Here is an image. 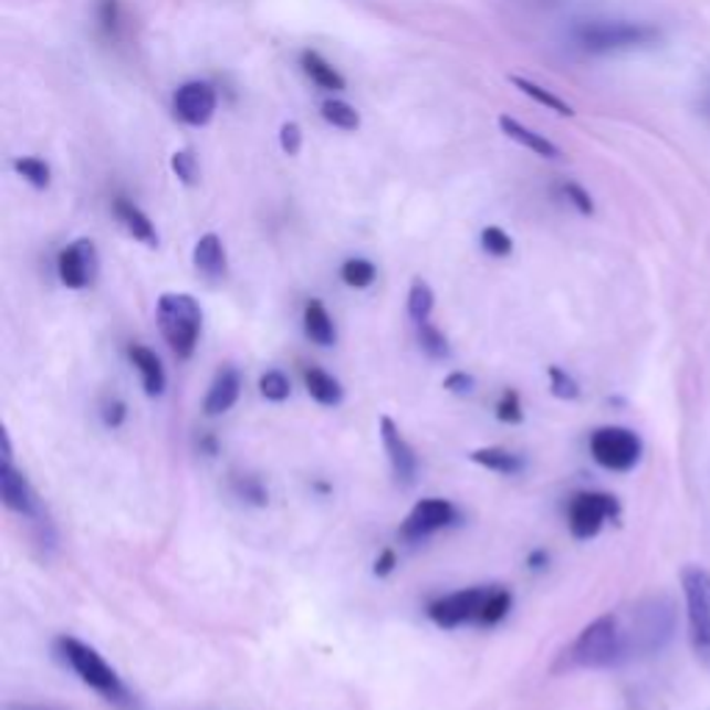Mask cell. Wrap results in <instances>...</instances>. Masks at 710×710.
<instances>
[{"label":"cell","mask_w":710,"mask_h":710,"mask_svg":"<svg viewBox=\"0 0 710 710\" xmlns=\"http://www.w3.org/2000/svg\"><path fill=\"white\" fill-rule=\"evenodd\" d=\"M434 303H436L434 289L417 278V281L411 283V289H408V316L414 320V325L430 320V314H434Z\"/></svg>","instance_id":"obj_24"},{"label":"cell","mask_w":710,"mask_h":710,"mask_svg":"<svg viewBox=\"0 0 710 710\" xmlns=\"http://www.w3.org/2000/svg\"><path fill=\"white\" fill-rule=\"evenodd\" d=\"M14 173L23 175L25 181L31 184V187L36 189H48V184H51V167H48L42 158H34V156H23V158H14Z\"/></svg>","instance_id":"obj_28"},{"label":"cell","mask_w":710,"mask_h":710,"mask_svg":"<svg viewBox=\"0 0 710 710\" xmlns=\"http://www.w3.org/2000/svg\"><path fill=\"white\" fill-rule=\"evenodd\" d=\"M508 610H511V594H508L505 588H489V594H485V603H483V608H480V616L474 625L494 627L497 622L505 619Z\"/></svg>","instance_id":"obj_25"},{"label":"cell","mask_w":710,"mask_h":710,"mask_svg":"<svg viewBox=\"0 0 710 710\" xmlns=\"http://www.w3.org/2000/svg\"><path fill=\"white\" fill-rule=\"evenodd\" d=\"M588 450L599 467L610 472H630L641 461L644 445L638 434L627 428H599L588 439Z\"/></svg>","instance_id":"obj_8"},{"label":"cell","mask_w":710,"mask_h":710,"mask_svg":"<svg viewBox=\"0 0 710 710\" xmlns=\"http://www.w3.org/2000/svg\"><path fill=\"white\" fill-rule=\"evenodd\" d=\"M0 497H3V505H7L9 511L18 513V516L31 519V522L36 524V530H40L42 544L48 542L53 547L56 536H53L51 522H48L45 511H42L40 497H36V491L31 489L25 474L20 472L12 461H0Z\"/></svg>","instance_id":"obj_6"},{"label":"cell","mask_w":710,"mask_h":710,"mask_svg":"<svg viewBox=\"0 0 710 710\" xmlns=\"http://www.w3.org/2000/svg\"><path fill=\"white\" fill-rule=\"evenodd\" d=\"M417 336H419V347H422L430 358H447V355H450V344H447V336L430 320L419 322Z\"/></svg>","instance_id":"obj_29"},{"label":"cell","mask_w":710,"mask_h":710,"mask_svg":"<svg viewBox=\"0 0 710 710\" xmlns=\"http://www.w3.org/2000/svg\"><path fill=\"white\" fill-rule=\"evenodd\" d=\"M173 112L181 123L195 125H209L211 117L217 112V92L215 86L206 84V81H189L181 90L175 92L173 97Z\"/></svg>","instance_id":"obj_12"},{"label":"cell","mask_w":710,"mask_h":710,"mask_svg":"<svg viewBox=\"0 0 710 710\" xmlns=\"http://www.w3.org/2000/svg\"><path fill=\"white\" fill-rule=\"evenodd\" d=\"M395 566H397V553L395 550H384V553L378 555V561H375V575L378 577L391 575V572H395Z\"/></svg>","instance_id":"obj_41"},{"label":"cell","mask_w":710,"mask_h":710,"mask_svg":"<svg viewBox=\"0 0 710 710\" xmlns=\"http://www.w3.org/2000/svg\"><path fill=\"white\" fill-rule=\"evenodd\" d=\"M239 391H242V378L233 367H222L220 373L215 375L209 386V395H206L203 411L209 417H220V414L231 411L239 400Z\"/></svg>","instance_id":"obj_14"},{"label":"cell","mask_w":710,"mask_h":710,"mask_svg":"<svg viewBox=\"0 0 710 710\" xmlns=\"http://www.w3.org/2000/svg\"><path fill=\"white\" fill-rule=\"evenodd\" d=\"M677 627L675 605L664 597H647L625 610L594 619L572 647L561 655L558 671H597L652 658L671 641Z\"/></svg>","instance_id":"obj_1"},{"label":"cell","mask_w":710,"mask_h":710,"mask_svg":"<svg viewBox=\"0 0 710 710\" xmlns=\"http://www.w3.org/2000/svg\"><path fill=\"white\" fill-rule=\"evenodd\" d=\"M281 147H283V153H289V156H297L300 147H303V134H300L297 123L281 125Z\"/></svg>","instance_id":"obj_37"},{"label":"cell","mask_w":710,"mask_h":710,"mask_svg":"<svg viewBox=\"0 0 710 710\" xmlns=\"http://www.w3.org/2000/svg\"><path fill=\"white\" fill-rule=\"evenodd\" d=\"M119 0H101L97 3V20H101V29L106 34H117L119 31Z\"/></svg>","instance_id":"obj_36"},{"label":"cell","mask_w":710,"mask_h":710,"mask_svg":"<svg viewBox=\"0 0 710 710\" xmlns=\"http://www.w3.org/2000/svg\"><path fill=\"white\" fill-rule=\"evenodd\" d=\"M303 327L305 336L314 344H320V347H331V344L336 342V325H333L331 314H327V309L320 300H311V303L305 305Z\"/></svg>","instance_id":"obj_19"},{"label":"cell","mask_w":710,"mask_h":710,"mask_svg":"<svg viewBox=\"0 0 710 710\" xmlns=\"http://www.w3.org/2000/svg\"><path fill=\"white\" fill-rule=\"evenodd\" d=\"M103 422H106L108 428H119V425L125 422V403L106 400V406H103Z\"/></svg>","instance_id":"obj_40"},{"label":"cell","mask_w":710,"mask_h":710,"mask_svg":"<svg viewBox=\"0 0 710 710\" xmlns=\"http://www.w3.org/2000/svg\"><path fill=\"white\" fill-rule=\"evenodd\" d=\"M237 489H239V494L244 497V500H253V502H259V505H264V502H267V491L261 489V483L255 478L237 480Z\"/></svg>","instance_id":"obj_39"},{"label":"cell","mask_w":710,"mask_h":710,"mask_svg":"<svg viewBox=\"0 0 710 710\" xmlns=\"http://www.w3.org/2000/svg\"><path fill=\"white\" fill-rule=\"evenodd\" d=\"M522 400H519V395L513 389H505L502 391L500 403H497V419L500 422H508V425H516L522 422Z\"/></svg>","instance_id":"obj_34"},{"label":"cell","mask_w":710,"mask_h":710,"mask_svg":"<svg viewBox=\"0 0 710 710\" xmlns=\"http://www.w3.org/2000/svg\"><path fill=\"white\" fill-rule=\"evenodd\" d=\"M128 358H130V364L136 367V373L142 375L145 395L147 397L164 395V389H167V375H164V367H161V362H158V355L153 353L150 347H145V344H130Z\"/></svg>","instance_id":"obj_16"},{"label":"cell","mask_w":710,"mask_h":710,"mask_svg":"<svg viewBox=\"0 0 710 710\" xmlns=\"http://www.w3.org/2000/svg\"><path fill=\"white\" fill-rule=\"evenodd\" d=\"M322 119L331 123L333 128L342 130H358L362 128V114L355 112L349 103L344 101H325L322 103Z\"/></svg>","instance_id":"obj_26"},{"label":"cell","mask_w":710,"mask_h":710,"mask_svg":"<svg viewBox=\"0 0 710 710\" xmlns=\"http://www.w3.org/2000/svg\"><path fill=\"white\" fill-rule=\"evenodd\" d=\"M619 516V502L614 494L605 491H581L570 500L566 508V522H570V533L581 542L594 539L599 530L605 528V522Z\"/></svg>","instance_id":"obj_7"},{"label":"cell","mask_w":710,"mask_h":710,"mask_svg":"<svg viewBox=\"0 0 710 710\" xmlns=\"http://www.w3.org/2000/svg\"><path fill=\"white\" fill-rule=\"evenodd\" d=\"M458 522V511L450 500H441V497H428V500H419L417 505L411 508V513L406 516L400 528V536L406 542H422V539L434 536L439 530L450 528V524Z\"/></svg>","instance_id":"obj_9"},{"label":"cell","mask_w":710,"mask_h":710,"mask_svg":"<svg viewBox=\"0 0 710 710\" xmlns=\"http://www.w3.org/2000/svg\"><path fill=\"white\" fill-rule=\"evenodd\" d=\"M300 64H303L305 75H309V79L314 81V84L320 86V90L342 92L344 86H347L344 75L338 73V70L333 67L331 62H325V59H322L316 51H305L303 56H300Z\"/></svg>","instance_id":"obj_20"},{"label":"cell","mask_w":710,"mask_h":710,"mask_svg":"<svg viewBox=\"0 0 710 710\" xmlns=\"http://www.w3.org/2000/svg\"><path fill=\"white\" fill-rule=\"evenodd\" d=\"M664 40V31L644 20H586L575 29V42L586 53H622L652 48Z\"/></svg>","instance_id":"obj_3"},{"label":"cell","mask_w":710,"mask_h":710,"mask_svg":"<svg viewBox=\"0 0 710 710\" xmlns=\"http://www.w3.org/2000/svg\"><path fill=\"white\" fill-rule=\"evenodd\" d=\"M528 564H530V570H542L544 564H547V553H542V550H536V553L530 555L528 558Z\"/></svg>","instance_id":"obj_43"},{"label":"cell","mask_w":710,"mask_h":710,"mask_svg":"<svg viewBox=\"0 0 710 710\" xmlns=\"http://www.w3.org/2000/svg\"><path fill=\"white\" fill-rule=\"evenodd\" d=\"M192 264L209 281H222L228 275L226 244H222V239L217 233H206V237L198 239V244L192 250Z\"/></svg>","instance_id":"obj_15"},{"label":"cell","mask_w":710,"mask_h":710,"mask_svg":"<svg viewBox=\"0 0 710 710\" xmlns=\"http://www.w3.org/2000/svg\"><path fill=\"white\" fill-rule=\"evenodd\" d=\"M699 114H702L704 123L710 125V81H708V84H704L702 95H699Z\"/></svg>","instance_id":"obj_42"},{"label":"cell","mask_w":710,"mask_h":710,"mask_svg":"<svg viewBox=\"0 0 710 710\" xmlns=\"http://www.w3.org/2000/svg\"><path fill=\"white\" fill-rule=\"evenodd\" d=\"M500 128H502V134L508 136V139L519 142L522 147H528V150L536 153V156L561 158V147L555 145V142H550L547 136L536 134V130L524 128V125L519 123V119L508 117V114H502V117H500Z\"/></svg>","instance_id":"obj_18"},{"label":"cell","mask_w":710,"mask_h":710,"mask_svg":"<svg viewBox=\"0 0 710 710\" xmlns=\"http://www.w3.org/2000/svg\"><path fill=\"white\" fill-rule=\"evenodd\" d=\"M445 389L452 391V395H472L474 378L467 373H452L445 378Z\"/></svg>","instance_id":"obj_38"},{"label":"cell","mask_w":710,"mask_h":710,"mask_svg":"<svg viewBox=\"0 0 710 710\" xmlns=\"http://www.w3.org/2000/svg\"><path fill=\"white\" fill-rule=\"evenodd\" d=\"M97 270H101V259H97V248L92 239H79V242L67 244L56 259L59 281L67 289L92 286Z\"/></svg>","instance_id":"obj_11"},{"label":"cell","mask_w":710,"mask_h":710,"mask_svg":"<svg viewBox=\"0 0 710 710\" xmlns=\"http://www.w3.org/2000/svg\"><path fill=\"white\" fill-rule=\"evenodd\" d=\"M56 655L81 677V682L101 693L106 702L117 704L123 710H134L136 702L130 699L128 688L119 680L117 671L103 660V655L97 649H92L90 644L79 641L73 636H59L56 638Z\"/></svg>","instance_id":"obj_2"},{"label":"cell","mask_w":710,"mask_h":710,"mask_svg":"<svg viewBox=\"0 0 710 710\" xmlns=\"http://www.w3.org/2000/svg\"><path fill=\"white\" fill-rule=\"evenodd\" d=\"M682 594H686L691 647L699 664L710 671V572L702 566H688L682 572Z\"/></svg>","instance_id":"obj_5"},{"label":"cell","mask_w":710,"mask_h":710,"mask_svg":"<svg viewBox=\"0 0 710 710\" xmlns=\"http://www.w3.org/2000/svg\"><path fill=\"white\" fill-rule=\"evenodd\" d=\"M303 380H305V389H309V395L314 397L320 406H338V403H342V397H344L342 384H338L333 375H327L325 369L305 367Z\"/></svg>","instance_id":"obj_21"},{"label":"cell","mask_w":710,"mask_h":710,"mask_svg":"<svg viewBox=\"0 0 710 710\" xmlns=\"http://www.w3.org/2000/svg\"><path fill=\"white\" fill-rule=\"evenodd\" d=\"M472 461L480 463V467L491 469V472H500V474H516V472H522V467H524L522 458L513 456V452H508V450H502V447H483V450H474Z\"/></svg>","instance_id":"obj_22"},{"label":"cell","mask_w":710,"mask_h":710,"mask_svg":"<svg viewBox=\"0 0 710 710\" xmlns=\"http://www.w3.org/2000/svg\"><path fill=\"white\" fill-rule=\"evenodd\" d=\"M259 389H261V397H267V400L283 403L289 397V391H292V384H289V378L281 373V369H270V373L261 375Z\"/></svg>","instance_id":"obj_30"},{"label":"cell","mask_w":710,"mask_h":710,"mask_svg":"<svg viewBox=\"0 0 710 710\" xmlns=\"http://www.w3.org/2000/svg\"><path fill=\"white\" fill-rule=\"evenodd\" d=\"M561 195H564V198L570 200V203L575 206V209L581 211V215H586V217L594 215L592 195H588L586 189L581 187V184H564V187H561Z\"/></svg>","instance_id":"obj_35"},{"label":"cell","mask_w":710,"mask_h":710,"mask_svg":"<svg viewBox=\"0 0 710 710\" xmlns=\"http://www.w3.org/2000/svg\"><path fill=\"white\" fill-rule=\"evenodd\" d=\"M173 173L181 178L187 187H195L200 178V167H198V158H195L192 150H178L173 153Z\"/></svg>","instance_id":"obj_32"},{"label":"cell","mask_w":710,"mask_h":710,"mask_svg":"<svg viewBox=\"0 0 710 710\" xmlns=\"http://www.w3.org/2000/svg\"><path fill=\"white\" fill-rule=\"evenodd\" d=\"M375 278H378V270H375L373 261L349 259V261H344V264H342V281L347 283L349 289L373 286Z\"/></svg>","instance_id":"obj_27"},{"label":"cell","mask_w":710,"mask_h":710,"mask_svg":"<svg viewBox=\"0 0 710 710\" xmlns=\"http://www.w3.org/2000/svg\"><path fill=\"white\" fill-rule=\"evenodd\" d=\"M485 594L489 588L474 586V588H461L456 594H447V597L436 599L434 605L428 608L430 622L441 630H452V627H461L467 622H478L480 608L485 603Z\"/></svg>","instance_id":"obj_10"},{"label":"cell","mask_w":710,"mask_h":710,"mask_svg":"<svg viewBox=\"0 0 710 710\" xmlns=\"http://www.w3.org/2000/svg\"><path fill=\"white\" fill-rule=\"evenodd\" d=\"M156 322L175 358H181V362L192 358L200 331H203V311H200L198 300L184 292L161 294L156 305Z\"/></svg>","instance_id":"obj_4"},{"label":"cell","mask_w":710,"mask_h":710,"mask_svg":"<svg viewBox=\"0 0 710 710\" xmlns=\"http://www.w3.org/2000/svg\"><path fill=\"white\" fill-rule=\"evenodd\" d=\"M511 84L516 86V90H522L528 97H533V101L542 103V106L553 108V112L561 114V117H572V114H575V108H572L564 97H558L555 92L544 90L542 84H533V81L522 79V75H511Z\"/></svg>","instance_id":"obj_23"},{"label":"cell","mask_w":710,"mask_h":710,"mask_svg":"<svg viewBox=\"0 0 710 710\" xmlns=\"http://www.w3.org/2000/svg\"><path fill=\"white\" fill-rule=\"evenodd\" d=\"M547 375L555 397H561V400H575V397H581V386H577V380L572 378L570 373H564L561 367H550Z\"/></svg>","instance_id":"obj_33"},{"label":"cell","mask_w":710,"mask_h":710,"mask_svg":"<svg viewBox=\"0 0 710 710\" xmlns=\"http://www.w3.org/2000/svg\"><path fill=\"white\" fill-rule=\"evenodd\" d=\"M380 441H384V450L389 456L391 472H395V480L400 485H414L419 472L417 456H414V447L408 445L406 436L400 434L395 422L389 417H380Z\"/></svg>","instance_id":"obj_13"},{"label":"cell","mask_w":710,"mask_h":710,"mask_svg":"<svg viewBox=\"0 0 710 710\" xmlns=\"http://www.w3.org/2000/svg\"><path fill=\"white\" fill-rule=\"evenodd\" d=\"M112 209H114V215H117V220L123 222L125 231H128L136 242L147 244V248H156L158 244L156 226H153L150 217H147L139 206L130 203L128 198H114Z\"/></svg>","instance_id":"obj_17"},{"label":"cell","mask_w":710,"mask_h":710,"mask_svg":"<svg viewBox=\"0 0 710 710\" xmlns=\"http://www.w3.org/2000/svg\"><path fill=\"white\" fill-rule=\"evenodd\" d=\"M480 242H483L485 253L497 255V259H505V255L513 253V239L497 226L483 228V233H480Z\"/></svg>","instance_id":"obj_31"}]
</instances>
